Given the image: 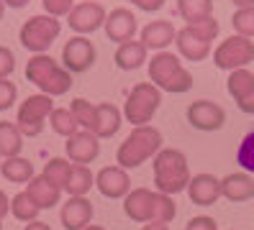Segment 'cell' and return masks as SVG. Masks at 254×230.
I'll return each instance as SVG.
<instances>
[{
	"label": "cell",
	"instance_id": "24",
	"mask_svg": "<svg viewBox=\"0 0 254 230\" xmlns=\"http://www.w3.org/2000/svg\"><path fill=\"white\" fill-rule=\"evenodd\" d=\"M116 67L118 69H124V72H133V69H139L144 67V61H146V46L141 41H126V44H118V49H116Z\"/></svg>",
	"mask_w": 254,
	"mask_h": 230
},
{
	"label": "cell",
	"instance_id": "17",
	"mask_svg": "<svg viewBox=\"0 0 254 230\" xmlns=\"http://www.w3.org/2000/svg\"><path fill=\"white\" fill-rule=\"evenodd\" d=\"M185 192L192 205L211 207L221 199V179H216L213 174H195V177H190V184Z\"/></svg>",
	"mask_w": 254,
	"mask_h": 230
},
{
	"label": "cell",
	"instance_id": "46",
	"mask_svg": "<svg viewBox=\"0 0 254 230\" xmlns=\"http://www.w3.org/2000/svg\"><path fill=\"white\" fill-rule=\"evenodd\" d=\"M3 13H5V3L0 0V18H3Z\"/></svg>",
	"mask_w": 254,
	"mask_h": 230
},
{
	"label": "cell",
	"instance_id": "4",
	"mask_svg": "<svg viewBox=\"0 0 254 230\" xmlns=\"http://www.w3.org/2000/svg\"><path fill=\"white\" fill-rule=\"evenodd\" d=\"M162 148V133L154 126H133V131L128 133V138L118 146L116 151V161L121 169H136L144 161L154 159Z\"/></svg>",
	"mask_w": 254,
	"mask_h": 230
},
{
	"label": "cell",
	"instance_id": "38",
	"mask_svg": "<svg viewBox=\"0 0 254 230\" xmlns=\"http://www.w3.org/2000/svg\"><path fill=\"white\" fill-rule=\"evenodd\" d=\"M185 230H218V225H216V220H213V218L198 215V218H192V220L185 225Z\"/></svg>",
	"mask_w": 254,
	"mask_h": 230
},
{
	"label": "cell",
	"instance_id": "32",
	"mask_svg": "<svg viewBox=\"0 0 254 230\" xmlns=\"http://www.w3.org/2000/svg\"><path fill=\"white\" fill-rule=\"evenodd\" d=\"M177 215V207H175V199L172 194H164V192H157L154 189V207H152V220H159V223H172Z\"/></svg>",
	"mask_w": 254,
	"mask_h": 230
},
{
	"label": "cell",
	"instance_id": "11",
	"mask_svg": "<svg viewBox=\"0 0 254 230\" xmlns=\"http://www.w3.org/2000/svg\"><path fill=\"white\" fill-rule=\"evenodd\" d=\"M95 64V46L87 36H72L64 49H62V67L69 69L72 74H80V72H87Z\"/></svg>",
	"mask_w": 254,
	"mask_h": 230
},
{
	"label": "cell",
	"instance_id": "2",
	"mask_svg": "<svg viewBox=\"0 0 254 230\" xmlns=\"http://www.w3.org/2000/svg\"><path fill=\"white\" fill-rule=\"evenodd\" d=\"M69 110L82 131H90L98 138H113L118 133V128H121V110L111 102L93 105L85 97H74Z\"/></svg>",
	"mask_w": 254,
	"mask_h": 230
},
{
	"label": "cell",
	"instance_id": "13",
	"mask_svg": "<svg viewBox=\"0 0 254 230\" xmlns=\"http://www.w3.org/2000/svg\"><path fill=\"white\" fill-rule=\"evenodd\" d=\"M64 148H67V159L72 164H87L90 166L100 156V138L95 133H90V131L80 128L77 133H72L67 138Z\"/></svg>",
	"mask_w": 254,
	"mask_h": 230
},
{
	"label": "cell",
	"instance_id": "19",
	"mask_svg": "<svg viewBox=\"0 0 254 230\" xmlns=\"http://www.w3.org/2000/svg\"><path fill=\"white\" fill-rule=\"evenodd\" d=\"M175 44H177V51H180L188 61H203L211 54V41L205 36H200L192 26H185V28L177 31Z\"/></svg>",
	"mask_w": 254,
	"mask_h": 230
},
{
	"label": "cell",
	"instance_id": "1",
	"mask_svg": "<svg viewBox=\"0 0 254 230\" xmlns=\"http://www.w3.org/2000/svg\"><path fill=\"white\" fill-rule=\"evenodd\" d=\"M154 189L164 194H180L190 184L188 156L180 148H159L154 156Z\"/></svg>",
	"mask_w": 254,
	"mask_h": 230
},
{
	"label": "cell",
	"instance_id": "28",
	"mask_svg": "<svg viewBox=\"0 0 254 230\" xmlns=\"http://www.w3.org/2000/svg\"><path fill=\"white\" fill-rule=\"evenodd\" d=\"M177 10L188 23H198L213 15V0H177Z\"/></svg>",
	"mask_w": 254,
	"mask_h": 230
},
{
	"label": "cell",
	"instance_id": "14",
	"mask_svg": "<svg viewBox=\"0 0 254 230\" xmlns=\"http://www.w3.org/2000/svg\"><path fill=\"white\" fill-rule=\"evenodd\" d=\"M226 90H229V95L234 97V102L239 105V110L254 115V74L247 67L229 72Z\"/></svg>",
	"mask_w": 254,
	"mask_h": 230
},
{
	"label": "cell",
	"instance_id": "22",
	"mask_svg": "<svg viewBox=\"0 0 254 230\" xmlns=\"http://www.w3.org/2000/svg\"><path fill=\"white\" fill-rule=\"evenodd\" d=\"M175 36H177V28L170 21H149L141 28V44L146 46V49L164 51L175 41Z\"/></svg>",
	"mask_w": 254,
	"mask_h": 230
},
{
	"label": "cell",
	"instance_id": "20",
	"mask_svg": "<svg viewBox=\"0 0 254 230\" xmlns=\"http://www.w3.org/2000/svg\"><path fill=\"white\" fill-rule=\"evenodd\" d=\"M152 207H154V192L146 187H136L124 197V212L133 223H149L152 220Z\"/></svg>",
	"mask_w": 254,
	"mask_h": 230
},
{
	"label": "cell",
	"instance_id": "42",
	"mask_svg": "<svg viewBox=\"0 0 254 230\" xmlns=\"http://www.w3.org/2000/svg\"><path fill=\"white\" fill-rule=\"evenodd\" d=\"M23 230H52L47 223H41V220H31V223H26Z\"/></svg>",
	"mask_w": 254,
	"mask_h": 230
},
{
	"label": "cell",
	"instance_id": "5",
	"mask_svg": "<svg viewBox=\"0 0 254 230\" xmlns=\"http://www.w3.org/2000/svg\"><path fill=\"white\" fill-rule=\"evenodd\" d=\"M149 82L170 95H183L192 87V74L183 67L180 56L170 51H157L149 59Z\"/></svg>",
	"mask_w": 254,
	"mask_h": 230
},
{
	"label": "cell",
	"instance_id": "12",
	"mask_svg": "<svg viewBox=\"0 0 254 230\" xmlns=\"http://www.w3.org/2000/svg\"><path fill=\"white\" fill-rule=\"evenodd\" d=\"M188 123L195 131H218L226 123V110L213 100H195L188 107Z\"/></svg>",
	"mask_w": 254,
	"mask_h": 230
},
{
	"label": "cell",
	"instance_id": "48",
	"mask_svg": "<svg viewBox=\"0 0 254 230\" xmlns=\"http://www.w3.org/2000/svg\"><path fill=\"white\" fill-rule=\"evenodd\" d=\"M0 164H3V156H0Z\"/></svg>",
	"mask_w": 254,
	"mask_h": 230
},
{
	"label": "cell",
	"instance_id": "16",
	"mask_svg": "<svg viewBox=\"0 0 254 230\" xmlns=\"http://www.w3.org/2000/svg\"><path fill=\"white\" fill-rule=\"evenodd\" d=\"M103 28H106V36L116 44H126L131 41L133 36H136L139 31V23H136V15H133L128 8H116L106 15V23H103Z\"/></svg>",
	"mask_w": 254,
	"mask_h": 230
},
{
	"label": "cell",
	"instance_id": "26",
	"mask_svg": "<svg viewBox=\"0 0 254 230\" xmlns=\"http://www.w3.org/2000/svg\"><path fill=\"white\" fill-rule=\"evenodd\" d=\"M0 174L5 177V182L10 184H28L36 174H34V164L23 159V156H10L0 164Z\"/></svg>",
	"mask_w": 254,
	"mask_h": 230
},
{
	"label": "cell",
	"instance_id": "35",
	"mask_svg": "<svg viewBox=\"0 0 254 230\" xmlns=\"http://www.w3.org/2000/svg\"><path fill=\"white\" fill-rule=\"evenodd\" d=\"M16 97H18V87L8 77H0V113H5L8 107H13Z\"/></svg>",
	"mask_w": 254,
	"mask_h": 230
},
{
	"label": "cell",
	"instance_id": "45",
	"mask_svg": "<svg viewBox=\"0 0 254 230\" xmlns=\"http://www.w3.org/2000/svg\"><path fill=\"white\" fill-rule=\"evenodd\" d=\"M82 230H106V228H100V225H87V228H82Z\"/></svg>",
	"mask_w": 254,
	"mask_h": 230
},
{
	"label": "cell",
	"instance_id": "29",
	"mask_svg": "<svg viewBox=\"0 0 254 230\" xmlns=\"http://www.w3.org/2000/svg\"><path fill=\"white\" fill-rule=\"evenodd\" d=\"M39 212L41 207L34 202L31 197H28V192H18L16 197L10 199V215L21 223H31V220H39Z\"/></svg>",
	"mask_w": 254,
	"mask_h": 230
},
{
	"label": "cell",
	"instance_id": "8",
	"mask_svg": "<svg viewBox=\"0 0 254 230\" xmlns=\"http://www.w3.org/2000/svg\"><path fill=\"white\" fill-rule=\"evenodd\" d=\"M54 110V100L52 95H44V92H36V95H28L21 105H18V115H16V126L26 138H36L44 131V123H47L49 113Z\"/></svg>",
	"mask_w": 254,
	"mask_h": 230
},
{
	"label": "cell",
	"instance_id": "7",
	"mask_svg": "<svg viewBox=\"0 0 254 230\" xmlns=\"http://www.w3.org/2000/svg\"><path fill=\"white\" fill-rule=\"evenodd\" d=\"M159 105H162V90L154 87L152 82H139L128 92L126 105H124V115L131 126H146V123H152Z\"/></svg>",
	"mask_w": 254,
	"mask_h": 230
},
{
	"label": "cell",
	"instance_id": "47",
	"mask_svg": "<svg viewBox=\"0 0 254 230\" xmlns=\"http://www.w3.org/2000/svg\"><path fill=\"white\" fill-rule=\"evenodd\" d=\"M0 230H3V220H0Z\"/></svg>",
	"mask_w": 254,
	"mask_h": 230
},
{
	"label": "cell",
	"instance_id": "18",
	"mask_svg": "<svg viewBox=\"0 0 254 230\" xmlns=\"http://www.w3.org/2000/svg\"><path fill=\"white\" fill-rule=\"evenodd\" d=\"M59 220L64 230H82L93 220V202L87 197H69L59 210Z\"/></svg>",
	"mask_w": 254,
	"mask_h": 230
},
{
	"label": "cell",
	"instance_id": "39",
	"mask_svg": "<svg viewBox=\"0 0 254 230\" xmlns=\"http://www.w3.org/2000/svg\"><path fill=\"white\" fill-rule=\"evenodd\" d=\"M131 5H136L139 10H146V13H157L162 5H164V0H128Z\"/></svg>",
	"mask_w": 254,
	"mask_h": 230
},
{
	"label": "cell",
	"instance_id": "6",
	"mask_svg": "<svg viewBox=\"0 0 254 230\" xmlns=\"http://www.w3.org/2000/svg\"><path fill=\"white\" fill-rule=\"evenodd\" d=\"M62 34V23L54 15L44 13V15H31L18 31V41L23 49L31 54H47V49L57 41V36Z\"/></svg>",
	"mask_w": 254,
	"mask_h": 230
},
{
	"label": "cell",
	"instance_id": "30",
	"mask_svg": "<svg viewBox=\"0 0 254 230\" xmlns=\"http://www.w3.org/2000/svg\"><path fill=\"white\" fill-rule=\"evenodd\" d=\"M49 126L57 136H64V138H69L72 133L80 131V123L74 120L72 110H67V107H54L49 113Z\"/></svg>",
	"mask_w": 254,
	"mask_h": 230
},
{
	"label": "cell",
	"instance_id": "40",
	"mask_svg": "<svg viewBox=\"0 0 254 230\" xmlns=\"http://www.w3.org/2000/svg\"><path fill=\"white\" fill-rule=\"evenodd\" d=\"M8 212H10V197H8L3 189H0V220H3Z\"/></svg>",
	"mask_w": 254,
	"mask_h": 230
},
{
	"label": "cell",
	"instance_id": "34",
	"mask_svg": "<svg viewBox=\"0 0 254 230\" xmlns=\"http://www.w3.org/2000/svg\"><path fill=\"white\" fill-rule=\"evenodd\" d=\"M236 164L244 169V172H252L254 174V131H249L242 143H239V151H236Z\"/></svg>",
	"mask_w": 254,
	"mask_h": 230
},
{
	"label": "cell",
	"instance_id": "31",
	"mask_svg": "<svg viewBox=\"0 0 254 230\" xmlns=\"http://www.w3.org/2000/svg\"><path fill=\"white\" fill-rule=\"evenodd\" d=\"M69 169H72V161L69 159H62V156H54V159H49L47 161V166H44V177H47L52 184H57L59 189L64 187V182H67V177H69Z\"/></svg>",
	"mask_w": 254,
	"mask_h": 230
},
{
	"label": "cell",
	"instance_id": "43",
	"mask_svg": "<svg viewBox=\"0 0 254 230\" xmlns=\"http://www.w3.org/2000/svg\"><path fill=\"white\" fill-rule=\"evenodd\" d=\"M3 3H5L8 8H26L31 0H3Z\"/></svg>",
	"mask_w": 254,
	"mask_h": 230
},
{
	"label": "cell",
	"instance_id": "25",
	"mask_svg": "<svg viewBox=\"0 0 254 230\" xmlns=\"http://www.w3.org/2000/svg\"><path fill=\"white\" fill-rule=\"evenodd\" d=\"M93 187H95V174L90 172V166L87 164H72L62 192H67L69 197H85Z\"/></svg>",
	"mask_w": 254,
	"mask_h": 230
},
{
	"label": "cell",
	"instance_id": "36",
	"mask_svg": "<svg viewBox=\"0 0 254 230\" xmlns=\"http://www.w3.org/2000/svg\"><path fill=\"white\" fill-rule=\"evenodd\" d=\"M44 3V10H47L49 15H54V18H62V15H67L74 5V0H41Z\"/></svg>",
	"mask_w": 254,
	"mask_h": 230
},
{
	"label": "cell",
	"instance_id": "3",
	"mask_svg": "<svg viewBox=\"0 0 254 230\" xmlns=\"http://www.w3.org/2000/svg\"><path fill=\"white\" fill-rule=\"evenodd\" d=\"M26 80L52 97L67 95L72 90V72L54 61L49 54H34L26 61Z\"/></svg>",
	"mask_w": 254,
	"mask_h": 230
},
{
	"label": "cell",
	"instance_id": "10",
	"mask_svg": "<svg viewBox=\"0 0 254 230\" xmlns=\"http://www.w3.org/2000/svg\"><path fill=\"white\" fill-rule=\"evenodd\" d=\"M106 8H103L100 3H95V0H85V3L80 5H72V10L67 13V23L69 28L74 31V34L80 36H87L93 34V31L103 28V23H106Z\"/></svg>",
	"mask_w": 254,
	"mask_h": 230
},
{
	"label": "cell",
	"instance_id": "15",
	"mask_svg": "<svg viewBox=\"0 0 254 230\" xmlns=\"http://www.w3.org/2000/svg\"><path fill=\"white\" fill-rule=\"evenodd\" d=\"M95 187L106 199H121L131 192L128 172L121 166H103L95 174Z\"/></svg>",
	"mask_w": 254,
	"mask_h": 230
},
{
	"label": "cell",
	"instance_id": "9",
	"mask_svg": "<svg viewBox=\"0 0 254 230\" xmlns=\"http://www.w3.org/2000/svg\"><path fill=\"white\" fill-rule=\"evenodd\" d=\"M252 59H254V41L247 36H239V34L221 41L213 51V64L218 69H226V72L247 67Z\"/></svg>",
	"mask_w": 254,
	"mask_h": 230
},
{
	"label": "cell",
	"instance_id": "23",
	"mask_svg": "<svg viewBox=\"0 0 254 230\" xmlns=\"http://www.w3.org/2000/svg\"><path fill=\"white\" fill-rule=\"evenodd\" d=\"M26 192L28 197L34 199V202L41 207V210H52L59 205V199H62V189L57 187V184H52L47 177H34L31 182L26 184Z\"/></svg>",
	"mask_w": 254,
	"mask_h": 230
},
{
	"label": "cell",
	"instance_id": "44",
	"mask_svg": "<svg viewBox=\"0 0 254 230\" xmlns=\"http://www.w3.org/2000/svg\"><path fill=\"white\" fill-rule=\"evenodd\" d=\"M231 3L236 8H249V5H254V0H231Z\"/></svg>",
	"mask_w": 254,
	"mask_h": 230
},
{
	"label": "cell",
	"instance_id": "21",
	"mask_svg": "<svg viewBox=\"0 0 254 230\" xmlns=\"http://www.w3.org/2000/svg\"><path fill=\"white\" fill-rule=\"evenodd\" d=\"M221 197L229 202H247L254 197V179L249 172H234L221 179Z\"/></svg>",
	"mask_w": 254,
	"mask_h": 230
},
{
	"label": "cell",
	"instance_id": "33",
	"mask_svg": "<svg viewBox=\"0 0 254 230\" xmlns=\"http://www.w3.org/2000/svg\"><path fill=\"white\" fill-rule=\"evenodd\" d=\"M231 23L236 28L239 36H247V39H254V5L249 8H239L234 15H231Z\"/></svg>",
	"mask_w": 254,
	"mask_h": 230
},
{
	"label": "cell",
	"instance_id": "27",
	"mask_svg": "<svg viewBox=\"0 0 254 230\" xmlns=\"http://www.w3.org/2000/svg\"><path fill=\"white\" fill-rule=\"evenodd\" d=\"M21 148H23V133L18 131V126L0 120V156L3 159L21 156Z\"/></svg>",
	"mask_w": 254,
	"mask_h": 230
},
{
	"label": "cell",
	"instance_id": "41",
	"mask_svg": "<svg viewBox=\"0 0 254 230\" xmlns=\"http://www.w3.org/2000/svg\"><path fill=\"white\" fill-rule=\"evenodd\" d=\"M141 230H170V225L167 223H159V220H149Z\"/></svg>",
	"mask_w": 254,
	"mask_h": 230
},
{
	"label": "cell",
	"instance_id": "37",
	"mask_svg": "<svg viewBox=\"0 0 254 230\" xmlns=\"http://www.w3.org/2000/svg\"><path fill=\"white\" fill-rule=\"evenodd\" d=\"M16 69V54L8 46H0V77H10Z\"/></svg>",
	"mask_w": 254,
	"mask_h": 230
}]
</instances>
